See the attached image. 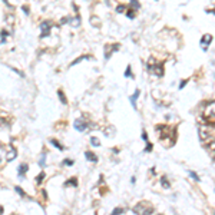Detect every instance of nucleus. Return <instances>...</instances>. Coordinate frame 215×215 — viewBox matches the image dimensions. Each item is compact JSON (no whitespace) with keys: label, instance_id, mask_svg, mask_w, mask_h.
I'll return each instance as SVG.
<instances>
[{"label":"nucleus","instance_id":"a878e982","mask_svg":"<svg viewBox=\"0 0 215 215\" xmlns=\"http://www.w3.org/2000/svg\"><path fill=\"white\" fill-rule=\"evenodd\" d=\"M186 82H188V81H182V82H181V86H179V89H182L184 86L186 85Z\"/></svg>","mask_w":215,"mask_h":215},{"label":"nucleus","instance_id":"6e6552de","mask_svg":"<svg viewBox=\"0 0 215 215\" xmlns=\"http://www.w3.org/2000/svg\"><path fill=\"white\" fill-rule=\"evenodd\" d=\"M27 171H29L27 164H20V167H19V175H20V176H25V173Z\"/></svg>","mask_w":215,"mask_h":215},{"label":"nucleus","instance_id":"9d476101","mask_svg":"<svg viewBox=\"0 0 215 215\" xmlns=\"http://www.w3.org/2000/svg\"><path fill=\"white\" fill-rule=\"evenodd\" d=\"M50 143H52L53 146H56L59 151H63V149H65V146H63V145H62L57 139H53V138H52V139H50Z\"/></svg>","mask_w":215,"mask_h":215},{"label":"nucleus","instance_id":"b1692460","mask_svg":"<svg viewBox=\"0 0 215 215\" xmlns=\"http://www.w3.org/2000/svg\"><path fill=\"white\" fill-rule=\"evenodd\" d=\"M125 76H132V72H130V66H128V69L125 70Z\"/></svg>","mask_w":215,"mask_h":215},{"label":"nucleus","instance_id":"f8f14e48","mask_svg":"<svg viewBox=\"0 0 215 215\" xmlns=\"http://www.w3.org/2000/svg\"><path fill=\"white\" fill-rule=\"evenodd\" d=\"M65 185H66V186H73V188H76V186H78V179H76V178H72V179L66 181Z\"/></svg>","mask_w":215,"mask_h":215},{"label":"nucleus","instance_id":"cd10ccee","mask_svg":"<svg viewBox=\"0 0 215 215\" xmlns=\"http://www.w3.org/2000/svg\"><path fill=\"white\" fill-rule=\"evenodd\" d=\"M3 211H4V208H3V207H1V205H0V215L3 214Z\"/></svg>","mask_w":215,"mask_h":215},{"label":"nucleus","instance_id":"f3484780","mask_svg":"<svg viewBox=\"0 0 215 215\" xmlns=\"http://www.w3.org/2000/svg\"><path fill=\"white\" fill-rule=\"evenodd\" d=\"M161 184H162L165 188H169V182H168V179H167L165 176H162V178H161Z\"/></svg>","mask_w":215,"mask_h":215},{"label":"nucleus","instance_id":"0eeeda50","mask_svg":"<svg viewBox=\"0 0 215 215\" xmlns=\"http://www.w3.org/2000/svg\"><path fill=\"white\" fill-rule=\"evenodd\" d=\"M16 156H17V154H16V149H14V148H12V149L9 151V154H7V158H6V159H7V162H10V161H13Z\"/></svg>","mask_w":215,"mask_h":215},{"label":"nucleus","instance_id":"2eb2a0df","mask_svg":"<svg viewBox=\"0 0 215 215\" xmlns=\"http://www.w3.org/2000/svg\"><path fill=\"white\" fill-rule=\"evenodd\" d=\"M124 212H125V210H124V208H115V210H113V212H112L111 215H121V214H124Z\"/></svg>","mask_w":215,"mask_h":215},{"label":"nucleus","instance_id":"5701e85b","mask_svg":"<svg viewBox=\"0 0 215 215\" xmlns=\"http://www.w3.org/2000/svg\"><path fill=\"white\" fill-rule=\"evenodd\" d=\"M189 175H191V178H194V179H195V181H199V178H198V175H197V173H195V172H189Z\"/></svg>","mask_w":215,"mask_h":215},{"label":"nucleus","instance_id":"6ab92c4d","mask_svg":"<svg viewBox=\"0 0 215 215\" xmlns=\"http://www.w3.org/2000/svg\"><path fill=\"white\" fill-rule=\"evenodd\" d=\"M139 93H141V92H139V90H136V92H135V95L130 98V102H132V105H133V106H135V100H136V98L139 96Z\"/></svg>","mask_w":215,"mask_h":215},{"label":"nucleus","instance_id":"7ed1b4c3","mask_svg":"<svg viewBox=\"0 0 215 215\" xmlns=\"http://www.w3.org/2000/svg\"><path fill=\"white\" fill-rule=\"evenodd\" d=\"M205 121L207 125H214L215 126V102H210L207 109H205Z\"/></svg>","mask_w":215,"mask_h":215},{"label":"nucleus","instance_id":"1a4fd4ad","mask_svg":"<svg viewBox=\"0 0 215 215\" xmlns=\"http://www.w3.org/2000/svg\"><path fill=\"white\" fill-rule=\"evenodd\" d=\"M211 42H212V36H211V35H204V36H202V40H201V44L205 46V43H207V46H208Z\"/></svg>","mask_w":215,"mask_h":215},{"label":"nucleus","instance_id":"423d86ee","mask_svg":"<svg viewBox=\"0 0 215 215\" xmlns=\"http://www.w3.org/2000/svg\"><path fill=\"white\" fill-rule=\"evenodd\" d=\"M85 156H86V159H87L89 162H93V164H96V162H98V156H96L93 152H90V151H86Z\"/></svg>","mask_w":215,"mask_h":215},{"label":"nucleus","instance_id":"39448f33","mask_svg":"<svg viewBox=\"0 0 215 215\" xmlns=\"http://www.w3.org/2000/svg\"><path fill=\"white\" fill-rule=\"evenodd\" d=\"M50 33V22H44L42 23V36L40 38H44Z\"/></svg>","mask_w":215,"mask_h":215},{"label":"nucleus","instance_id":"f03ea898","mask_svg":"<svg viewBox=\"0 0 215 215\" xmlns=\"http://www.w3.org/2000/svg\"><path fill=\"white\" fill-rule=\"evenodd\" d=\"M148 70L154 73L155 76H164V66L152 57L148 60Z\"/></svg>","mask_w":215,"mask_h":215},{"label":"nucleus","instance_id":"393cba45","mask_svg":"<svg viewBox=\"0 0 215 215\" xmlns=\"http://www.w3.org/2000/svg\"><path fill=\"white\" fill-rule=\"evenodd\" d=\"M151 149H152V145H151V143L148 142V145H146V149H145V151L148 152V151H151Z\"/></svg>","mask_w":215,"mask_h":215},{"label":"nucleus","instance_id":"f257e3e1","mask_svg":"<svg viewBox=\"0 0 215 215\" xmlns=\"http://www.w3.org/2000/svg\"><path fill=\"white\" fill-rule=\"evenodd\" d=\"M133 212L136 215H152L154 214V208L151 207L149 202L142 201V202H139L138 205L133 207Z\"/></svg>","mask_w":215,"mask_h":215},{"label":"nucleus","instance_id":"aec40b11","mask_svg":"<svg viewBox=\"0 0 215 215\" xmlns=\"http://www.w3.org/2000/svg\"><path fill=\"white\" fill-rule=\"evenodd\" d=\"M44 162H46V154H42V158H40V161H39L40 167H44Z\"/></svg>","mask_w":215,"mask_h":215},{"label":"nucleus","instance_id":"412c9836","mask_svg":"<svg viewBox=\"0 0 215 215\" xmlns=\"http://www.w3.org/2000/svg\"><path fill=\"white\" fill-rule=\"evenodd\" d=\"M126 16H128L129 19H133L135 17V10H128L126 12Z\"/></svg>","mask_w":215,"mask_h":215},{"label":"nucleus","instance_id":"dca6fc26","mask_svg":"<svg viewBox=\"0 0 215 215\" xmlns=\"http://www.w3.org/2000/svg\"><path fill=\"white\" fill-rule=\"evenodd\" d=\"M90 143H92L93 146H99V145H100L99 139H98V138H95V136H93V138H90Z\"/></svg>","mask_w":215,"mask_h":215},{"label":"nucleus","instance_id":"a211bd4d","mask_svg":"<svg viewBox=\"0 0 215 215\" xmlns=\"http://www.w3.org/2000/svg\"><path fill=\"white\" fill-rule=\"evenodd\" d=\"M44 176H46V175H44V172H40V173H39V176L36 178V184H40L43 179H44Z\"/></svg>","mask_w":215,"mask_h":215},{"label":"nucleus","instance_id":"4468645a","mask_svg":"<svg viewBox=\"0 0 215 215\" xmlns=\"http://www.w3.org/2000/svg\"><path fill=\"white\" fill-rule=\"evenodd\" d=\"M14 189H16V192H17V194H19V195L22 197V198H27L26 192H25V191H23V189H22L20 186H14Z\"/></svg>","mask_w":215,"mask_h":215},{"label":"nucleus","instance_id":"20e7f679","mask_svg":"<svg viewBox=\"0 0 215 215\" xmlns=\"http://www.w3.org/2000/svg\"><path fill=\"white\" fill-rule=\"evenodd\" d=\"M73 126H75V129L76 130H79V132H83V130H86V128L89 126V122H86L85 119H76L75 121V124H73Z\"/></svg>","mask_w":215,"mask_h":215},{"label":"nucleus","instance_id":"bb28decb","mask_svg":"<svg viewBox=\"0 0 215 215\" xmlns=\"http://www.w3.org/2000/svg\"><path fill=\"white\" fill-rule=\"evenodd\" d=\"M142 139H143V141H146V142H148V138H146V133H145V132H143V133H142Z\"/></svg>","mask_w":215,"mask_h":215},{"label":"nucleus","instance_id":"9b49d317","mask_svg":"<svg viewBox=\"0 0 215 215\" xmlns=\"http://www.w3.org/2000/svg\"><path fill=\"white\" fill-rule=\"evenodd\" d=\"M57 95H59V99H60V102H62L63 105H68V99H66V96H65L63 90H57Z\"/></svg>","mask_w":215,"mask_h":215},{"label":"nucleus","instance_id":"ddd939ff","mask_svg":"<svg viewBox=\"0 0 215 215\" xmlns=\"http://www.w3.org/2000/svg\"><path fill=\"white\" fill-rule=\"evenodd\" d=\"M73 164H75V161H73V159H69V158L63 159V162H62V165H63V167H72Z\"/></svg>","mask_w":215,"mask_h":215},{"label":"nucleus","instance_id":"4be33fe9","mask_svg":"<svg viewBox=\"0 0 215 215\" xmlns=\"http://www.w3.org/2000/svg\"><path fill=\"white\" fill-rule=\"evenodd\" d=\"M116 12L121 13V12H126V6H118L116 7Z\"/></svg>","mask_w":215,"mask_h":215},{"label":"nucleus","instance_id":"c85d7f7f","mask_svg":"<svg viewBox=\"0 0 215 215\" xmlns=\"http://www.w3.org/2000/svg\"><path fill=\"white\" fill-rule=\"evenodd\" d=\"M0 162H1V158H0Z\"/></svg>","mask_w":215,"mask_h":215}]
</instances>
